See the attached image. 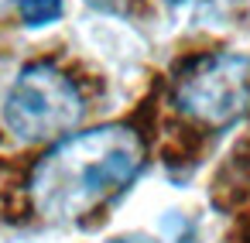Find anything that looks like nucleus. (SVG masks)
<instances>
[{
	"label": "nucleus",
	"instance_id": "1",
	"mask_svg": "<svg viewBox=\"0 0 250 243\" xmlns=\"http://www.w3.org/2000/svg\"><path fill=\"white\" fill-rule=\"evenodd\" d=\"M144 164V144L130 127H96L52 147L31 175L35 209L52 223H76L124 192Z\"/></svg>",
	"mask_w": 250,
	"mask_h": 243
},
{
	"label": "nucleus",
	"instance_id": "2",
	"mask_svg": "<svg viewBox=\"0 0 250 243\" xmlns=\"http://www.w3.org/2000/svg\"><path fill=\"white\" fill-rule=\"evenodd\" d=\"M0 117H4V127L24 144L55 141L79 127L83 96L72 86V79L38 62L14 76V82L0 100Z\"/></svg>",
	"mask_w": 250,
	"mask_h": 243
},
{
	"label": "nucleus",
	"instance_id": "3",
	"mask_svg": "<svg viewBox=\"0 0 250 243\" xmlns=\"http://www.w3.org/2000/svg\"><path fill=\"white\" fill-rule=\"evenodd\" d=\"M250 103V59L209 55L195 62L175 86V106L185 117L223 127L236 120Z\"/></svg>",
	"mask_w": 250,
	"mask_h": 243
},
{
	"label": "nucleus",
	"instance_id": "4",
	"mask_svg": "<svg viewBox=\"0 0 250 243\" xmlns=\"http://www.w3.org/2000/svg\"><path fill=\"white\" fill-rule=\"evenodd\" d=\"M65 4L62 0H18V14L28 28H48L62 18Z\"/></svg>",
	"mask_w": 250,
	"mask_h": 243
},
{
	"label": "nucleus",
	"instance_id": "5",
	"mask_svg": "<svg viewBox=\"0 0 250 243\" xmlns=\"http://www.w3.org/2000/svg\"><path fill=\"white\" fill-rule=\"evenodd\" d=\"M110 243H147V240H110Z\"/></svg>",
	"mask_w": 250,
	"mask_h": 243
},
{
	"label": "nucleus",
	"instance_id": "6",
	"mask_svg": "<svg viewBox=\"0 0 250 243\" xmlns=\"http://www.w3.org/2000/svg\"><path fill=\"white\" fill-rule=\"evenodd\" d=\"M168 4H171V7H182V4H188V0H168Z\"/></svg>",
	"mask_w": 250,
	"mask_h": 243
}]
</instances>
